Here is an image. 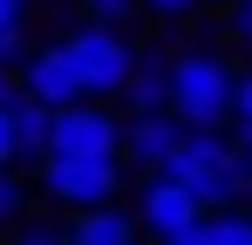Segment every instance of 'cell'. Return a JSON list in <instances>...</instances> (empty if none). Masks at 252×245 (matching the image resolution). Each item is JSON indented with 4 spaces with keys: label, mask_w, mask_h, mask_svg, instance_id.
I'll return each mask as SVG.
<instances>
[{
    "label": "cell",
    "mask_w": 252,
    "mask_h": 245,
    "mask_svg": "<svg viewBox=\"0 0 252 245\" xmlns=\"http://www.w3.org/2000/svg\"><path fill=\"white\" fill-rule=\"evenodd\" d=\"M164 177H177L184 191H198V204H239L252 198V157L239 150V136H218V122L211 129H191L184 122V136L170 143V157L157 163Z\"/></svg>",
    "instance_id": "6da1fadb"
},
{
    "label": "cell",
    "mask_w": 252,
    "mask_h": 245,
    "mask_svg": "<svg viewBox=\"0 0 252 245\" xmlns=\"http://www.w3.org/2000/svg\"><path fill=\"white\" fill-rule=\"evenodd\" d=\"M232 61L225 55H211V48H184V55H170V95L164 109L177 122H191V129H211V122L232 116Z\"/></svg>",
    "instance_id": "7a4b0ae2"
},
{
    "label": "cell",
    "mask_w": 252,
    "mask_h": 245,
    "mask_svg": "<svg viewBox=\"0 0 252 245\" xmlns=\"http://www.w3.org/2000/svg\"><path fill=\"white\" fill-rule=\"evenodd\" d=\"M41 198L62 211L123 198V157L116 150H41Z\"/></svg>",
    "instance_id": "3957f363"
},
{
    "label": "cell",
    "mask_w": 252,
    "mask_h": 245,
    "mask_svg": "<svg viewBox=\"0 0 252 245\" xmlns=\"http://www.w3.org/2000/svg\"><path fill=\"white\" fill-rule=\"evenodd\" d=\"M62 55H68L75 82H82V95H123L129 61H136V48L123 41L116 21H82V28H68V34H62Z\"/></svg>",
    "instance_id": "277c9868"
},
{
    "label": "cell",
    "mask_w": 252,
    "mask_h": 245,
    "mask_svg": "<svg viewBox=\"0 0 252 245\" xmlns=\"http://www.w3.org/2000/svg\"><path fill=\"white\" fill-rule=\"evenodd\" d=\"M198 191H184L164 170H143V198H136V225L164 245H191V225H198Z\"/></svg>",
    "instance_id": "5b68a950"
},
{
    "label": "cell",
    "mask_w": 252,
    "mask_h": 245,
    "mask_svg": "<svg viewBox=\"0 0 252 245\" xmlns=\"http://www.w3.org/2000/svg\"><path fill=\"white\" fill-rule=\"evenodd\" d=\"M177 136H184V122L170 116V109H129V122H123V163L143 177V170H157V163L170 157Z\"/></svg>",
    "instance_id": "8992f818"
},
{
    "label": "cell",
    "mask_w": 252,
    "mask_h": 245,
    "mask_svg": "<svg viewBox=\"0 0 252 245\" xmlns=\"http://www.w3.org/2000/svg\"><path fill=\"white\" fill-rule=\"evenodd\" d=\"M75 245H129L143 239V225H136V211H116V198L109 204H82V211H68V225H62Z\"/></svg>",
    "instance_id": "52a82bcc"
},
{
    "label": "cell",
    "mask_w": 252,
    "mask_h": 245,
    "mask_svg": "<svg viewBox=\"0 0 252 245\" xmlns=\"http://www.w3.org/2000/svg\"><path fill=\"white\" fill-rule=\"evenodd\" d=\"M21 89H28V95H41L48 109H55V102H75V95H82V82H75V68H68L62 41L28 55V68H21Z\"/></svg>",
    "instance_id": "ba28073f"
},
{
    "label": "cell",
    "mask_w": 252,
    "mask_h": 245,
    "mask_svg": "<svg viewBox=\"0 0 252 245\" xmlns=\"http://www.w3.org/2000/svg\"><path fill=\"white\" fill-rule=\"evenodd\" d=\"M164 95H170V61L164 55H136L129 82H123V102L129 109H164Z\"/></svg>",
    "instance_id": "9c48e42d"
},
{
    "label": "cell",
    "mask_w": 252,
    "mask_h": 245,
    "mask_svg": "<svg viewBox=\"0 0 252 245\" xmlns=\"http://www.w3.org/2000/svg\"><path fill=\"white\" fill-rule=\"evenodd\" d=\"M14 129H21V157H41L48 150V102L14 89Z\"/></svg>",
    "instance_id": "30bf717a"
},
{
    "label": "cell",
    "mask_w": 252,
    "mask_h": 245,
    "mask_svg": "<svg viewBox=\"0 0 252 245\" xmlns=\"http://www.w3.org/2000/svg\"><path fill=\"white\" fill-rule=\"evenodd\" d=\"M21 7H28V0H0V61L28 55V28H21Z\"/></svg>",
    "instance_id": "8fae6325"
},
{
    "label": "cell",
    "mask_w": 252,
    "mask_h": 245,
    "mask_svg": "<svg viewBox=\"0 0 252 245\" xmlns=\"http://www.w3.org/2000/svg\"><path fill=\"white\" fill-rule=\"evenodd\" d=\"M21 211H28V191H21V177H14V170L0 163V232H7V225H14Z\"/></svg>",
    "instance_id": "7c38bea8"
},
{
    "label": "cell",
    "mask_w": 252,
    "mask_h": 245,
    "mask_svg": "<svg viewBox=\"0 0 252 245\" xmlns=\"http://www.w3.org/2000/svg\"><path fill=\"white\" fill-rule=\"evenodd\" d=\"M14 239H28V245H62L68 232H62V225H48V218H14Z\"/></svg>",
    "instance_id": "4fadbf2b"
},
{
    "label": "cell",
    "mask_w": 252,
    "mask_h": 245,
    "mask_svg": "<svg viewBox=\"0 0 252 245\" xmlns=\"http://www.w3.org/2000/svg\"><path fill=\"white\" fill-rule=\"evenodd\" d=\"M0 163H21V129H14V95L0 102Z\"/></svg>",
    "instance_id": "5bb4252c"
},
{
    "label": "cell",
    "mask_w": 252,
    "mask_h": 245,
    "mask_svg": "<svg viewBox=\"0 0 252 245\" xmlns=\"http://www.w3.org/2000/svg\"><path fill=\"white\" fill-rule=\"evenodd\" d=\"M129 14H136V0H82V21H116L123 28Z\"/></svg>",
    "instance_id": "9a60e30c"
},
{
    "label": "cell",
    "mask_w": 252,
    "mask_h": 245,
    "mask_svg": "<svg viewBox=\"0 0 252 245\" xmlns=\"http://www.w3.org/2000/svg\"><path fill=\"white\" fill-rule=\"evenodd\" d=\"M232 116H239V122H252V75H239V82H232Z\"/></svg>",
    "instance_id": "2e32d148"
},
{
    "label": "cell",
    "mask_w": 252,
    "mask_h": 245,
    "mask_svg": "<svg viewBox=\"0 0 252 245\" xmlns=\"http://www.w3.org/2000/svg\"><path fill=\"white\" fill-rule=\"evenodd\" d=\"M136 7H150V14H164V21H177V14H191L198 0H136Z\"/></svg>",
    "instance_id": "e0dca14e"
},
{
    "label": "cell",
    "mask_w": 252,
    "mask_h": 245,
    "mask_svg": "<svg viewBox=\"0 0 252 245\" xmlns=\"http://www.w3.org/2000/svg\"><path fill=\"white\" fill-rule=\"evenodd\" d=\"M232 34L252 48V0H239V14H232Z\"/></svg>",
    "instance_id": "ac0fdd59"
},
{
    "label": "cell",
    "mask_w": 252,
    "mask_h": 245,
    "mask_svg": "<svg viewBox=\"0 0 252 245\" xmlns=\"http://www.w3.org/2000/svg\"><path fill=\"white\" fill-rule=\"evenodd\" d=\"M14 89H21V82L7 75V61H0V102H7V95H14Z\"/></svg>",
    "instance_id": "d6986e66"
},
{
    "label": "cell",
    "mask_w": 252,
    "mask_h": 245,
    "mask_svg": "<svg viewBox=\"0 0 252 245\" xmlns=\"http://www.w3.org/2000/svg\"><path fill=\"white\" fill-rule=\"evenodd\" d=\"M239 150H246V157H252V122H239Z\"/></svg>",
    "instance_id": "ffe728a7"
}]
</instances>
